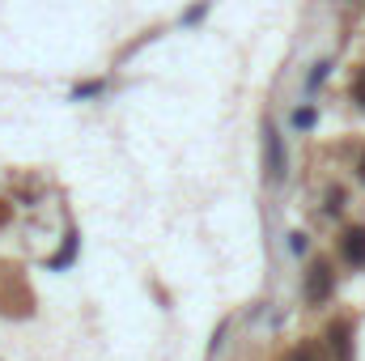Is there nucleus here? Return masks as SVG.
Masks as SVG:
<instances>
[{"instance_id":"obj_7","label":"nucleus","mask_w":365,"mask_h":361,"mask_svg":"<svg viewBox=\"0 0 365 361\" xmlns=\"http://www.w3.org/2000/svg\"><path fill=\"white\" fill-rule=\"evenodd\" d=\"M353 98H357V102L365 106V68L357 73V81H353Z\"/></svg>"},{"instance_id":"obj_4","label":"nucleus","mask_w":365,"mask_h":361,"mask_svg":"<svg viewBox=\"0 0 365 361\" xmlns=\"http://www.w3.org/2000/svg\"><path fill=\"white\" fill-rule=\"evenodd\" d=\"M327 340H331V349H336V357H340V361L353 357V345H349V323H331V327H327Z\"/></svg>"},{"instance_id":"obj_6","label":"nucleus","mask_w":365,"mask_h":361,"mask_svg":"<svg viewBox=\"0 0 365 361\" xmlns=\"http://www.w3.org/2000/svg\"><path fill=\"white\" fill-rule=\"evenodd\" d=\"M293 123H297V128H310V123H314V111H310V106L293 111Z\"/></svg>"},{"instance_id":"obj_5","label":"nucleus","mask_w":365,"mask_h":361,"mask_svg":"<svg viewBox=\"0 0 365 361\" xmlns=\"http://www.w3.org/2000/svg\"><path fill=\"white\" fill-rule=\"evenodd\" d=\"M284 361H319V349H314V345H297Z\"/></svg>"},{"instance_id":"obj_2","label":"nucleus","mask_w":365,"mask_h":361,"mask_svg":"<svg viewBox=\"0 0 365 361\" xmlns=\"http://www.w3.org/2000/svg\"><path fill=\"white\" fill-rule=\"evenodd\" d=\"M264 171H268L272 183H284V141H280L276 128L264 132Z\"/></svg>"},{"instance_id":"obj_9","label":"nucleus","mask_w":365,"mask_h":361,"mask_svg":"<svg viewBox=\"0 0 365 361\" xmlns=\"http://www.w3.org/2000/svg\"><path fill=\"white\" fill-rule=\"evenodd\" d=\"M357 175H361V179H365V158H361V166H357Z\"/></svg>"},{"instance_id":"obj_1","label":"nucleus","mask_w":365,"mask_h":361,"mask_svg":"<svg viewBox=\"0 0 365 361\" xmlns=\"http://www.w3.org/2000/svg\"><path fill=\"white\" fill-rule=\"evenodd\" d=\"M331 280H336V272H331V264L327 260H319V264H310V272H306V302H327L331 298Z\"/></svg>"},{"instance_id":"obj_8","label":"nucleus","mask_w":365,"mask_h":361,"mask_svg":"<svg viewBox=\"0 0 365 361\" xmlns=\"http://www.w3.org/2000/svg\"><path fill=\"white\" fill-rule=\"evenodd\" d=\"M327 68H331V64H327V60H323V64H319V68H314V73H310V86H319V81H323V77H327Z\"/></svg>"},{"instance_id":"obj_3","label":"nucleus","mask_w":365,"mask_h":361,"mask_svg":"<svg viewBox=\"0 0 365 361\" xmlns=\"http://www.w3.org/2000/svg\"><path fill=\"white\" fill-rule=\"evenodd\" d=\"M340 255H344V264L365 268V230H349V234L340 238Z\"/></svg>"}]
</instances>
